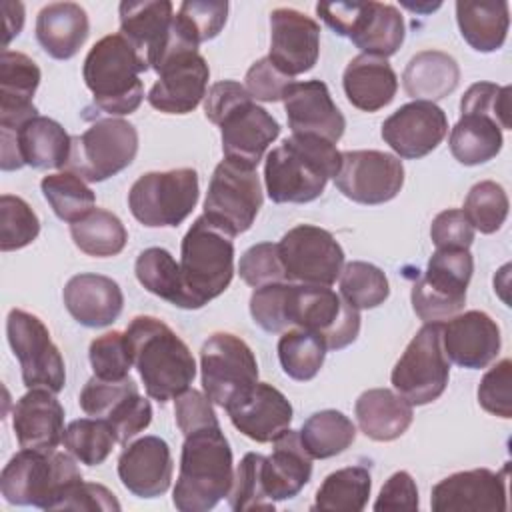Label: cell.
<instances>
[{"instance_id": "9", "label": "cell", "mask_w": 512, "mask_h": 512, "mask_svg": "<svg viewBox=\"0 0 512 512\" xmlns=\"http://www.w3.org/2000/svg\"><path fill=\"white\" fill-rule=\"evenodd\" d=\"M198 196L200 184L194 168L146 172L132 184L128 208L148 228H176L190 216Z\"/></svg>"}, {"instance_id": "32", "label": "cell", "mask_w": 512, "mask_h": 512, "mask_svg": "<svg viewBox=\"0 0 512 512\" xmlns=\"http://www.w3.org/2000/svg\"><path fill=\"white\" fill-rule=\"evenodd\" d=\"M312 456L304 448L298 430H284L272 440V454L264 456L262 480L272 502L290 500L310 482Z\"/></svg>"}, {"instance_id": "33", "label": "cell", "mask_w": 512, "mask_h": 512, "mask_svg": "<svg viewBox=\"0 0 512 512\" xmlns=\"http://www.w3.org/2000/svg\"><path fill=\"white\" fill-rule=\"evenodd\" d=\"M172 10V2L168 0H124L118 6L120 34L144 56L150 68L170 42L174 28Z\"/></svg>"}, {"instance_id": "44", "label": "cell", "mask_w": 512, "mask_h": 512, "mask_svg": "<svg viewBox=\"0 0 512 512\" xmlns=\"http://www.w3.org/2000/svg\"><path fill=\"white\" fill-rule=\"evenodd\" d=\"M40 190L54 214L70 224L92 212L96 204V194L86 180L70 170L44 176L40 180Z\"/></svg>"}, {"instance_id": "51", "label": "cell", "mask_w": 512, "mask_h": 512, "mask_svg": "<svg viewBox=\"0 0 512 512\" xmlns=\"http://www.w3.org/2000/svg\"><path fill=\"white\" fill-rule=\"evenodd\" d=\"M228 18L226 0H186L180 4L176 20L182 30L200 46L220 34Z\"/></svg>"}, {"instance_id": "49", "label": "cell", "mask_w": 512, "mask_h": 512, "mask_svg": "<svg viewBox=\"0 0 512 512\" xmlns=\"http://www.w3.org/2000/svg\"><path fill=\"white\" fill-rule=\"evenodd\" d=\"M40 234V220L30 204L14 194L0 196V250L12 252L32 244Z\"/></svg>"}, {"instance_id": "34", "label": "cell", "mask_w": 512, "mask_h": 512, "mask_svg": "<svg viewBox=\"0 0 512 512\" xmlns=\"http://www.w3.org/2000/svg\"><path fill=\"white\" fill-rule=\"evenodd\" d=\"M342 86L354 108L376 112L394 100L398 76L386 58L358 54L346 64Z\"/></svg>"}, {"instance_id": "14", "label": "cell", "mask_w": 512, "mask_h": 512, "mask_svg": "<svg viewBox=\"0 0 512 512\" xmlns=\"http://www.w3.org/2000/svg\"><path fill=\"white\" fill-rule=\"evenodd\" d=\"M202 388L210 402L226 408L258 382L252 348L230 332H214L200 350Z\"/></svg>"}, {"instance_id": "55", "label": "cell", "mask_w": 512, "mask_h": 512, "mask_svg": "<svg viewBox=\"0 0 512 512\" xmlns=\"http://www.w3.org/2000/svg\"><path fill=\"white\" fill-rule=\"evenodd\" d=\"M478 404L504 420L512 418V362L502 358L496 362L478 384Z\"/></svg>"}, {"instance_id": "60", "label": "cell", "mask_w": 512, "mask_h": 512, "mask_svg": "<svg viewBox=\"0 0 512 512\" xmlns=\"http://www.w3.org/2000/svg\"><path fill=\"white\" fill-rule=\"evenodd\" d=\"M60 510H120V502L116 500V496L102 484H94V482H78L70 494L66 496V500L62 502Z\"/></svg>"}, {"instance_id": "46", "label": "cell", "mask_w": 512, "mask_h": 512, "mask_svg": "<svg viewBox=\"0 0 512 512\" xmlns=\"http://www.w3.org/2000/svg\"><path fill=\"white\" fill-rule=\"evenodd\" d=\"M116 434L108 422L100 418L72 420L62 436L64 448L86 466H100L116 444Z\"/></svg>"}, {"instance_id": "6", "label": "cell", "mask_w": 512, "mask_h": 512, "mask_svg": "<svg viewBox=\"0 0 512 512\" xmlns=\"http://www.w3.org/2000/svg\"><path fill=\"white\" fill-rule=\"evenodd\" d=\"M74 460L58 450L22 448L2 470L0 492L8 504L60 510L70 490L84 480Z\"/></svg>"}, {"instance_id": "53", "label": "cell", "mask_w": 512, "mask_h": 512, "mask_svg": "<svg viewBox=\"0 0 512 512\" xmlns=\"http://www.w3.org/2000/svg\"><path fill=\"white\" fill-rule=\"evenodd\" d=\"M510 86H498L492 82L472 84L462 100V114H480L494 120L500 130H510Z\"/></svg>"}, {"instance_id": "36", "label": "cell", "mask_w": 512, "mask_h": 512, "mask_svg": "<svg viewBox=\"0 0 512 512\" xmlns=\"http://www.w3.org/2000/svg\"><path fill=\"white\" fill-rule=\"evenodd\" d=\"M358 428L376 442H392L400 438L412 424V404L398 392L388 388H370L362 392L354 404Z\"/></svg>"}, {"instance_id": "8", "label": "cell", "mask_w": 512, "mask_h": 512, "mask_svg": "<svg viewBox=\"0 0 512 512\" xmlns=\"http://www.w3.org/2000/svg\"><path fill=\"white\" fill-rule=\"evenodd\" d=\"M316 14L362 54L378 58L396 54L406 36L400 10L384 2H322L316 4Z\"/></svg>"}, {"instance_id": "2", "label": "cell", "mask_w": 512, "mask_h": 512, "mask_svg": "<svg viewBox=\"0 0 512 512\" xmlns=\"http://www.w3.org/2000/svg\"><path fill=\"white\" fill-rule=\"evenodd\" d=\"M126 342L146 394L160 404L176 400L196 376L188 344L160 318L136 316L126 328Z\"/></svg>"}, {"instance_id": "20", "label": "cell", "mask_w": 512, "mask_h": 512, "mask_svg": "<svg viewBox=\"0 0 512 512\" xmlns=\"http://www.w3.org/2000/svg\"><path fill=\"white\" fill-rule=\"evenodd\" d=\"M506 474L488 468L454 472L434 484L430 506L434 512H504Z\"/></svg>"}, {"instance_id": "35", "label": "cell", "mask_w": 512, "mask_h": 512, "mask_svg": "<svg viewBox=\"0 0 512 512\" xmlns=\"http://www.w3.org/2000/svg\"><path fill=\"white\" fill-rule=\"evenodd\" d=\"M90 32L86 10L76 2H52L36 16V40L56 60H70Z\"/></svg>"}, {"instance_id": "11", "label": "cell", "mask_w": 512, "mask_h": 512, "mask_svg": "<svg viewBox=\"0 0 512 512\" xmlns=\"http://www.w3.org/2000/svg\"><path fill=\"white\" fill-rule=\"evenodd\" d=\"M448 378L450 362L442 346V322H428L394 364L392 386L412 406H424L442 396Z\"/></svg>"}, {"instance_id": "1", "label": "cell", "mask_w": 512, "mask_h": 512, "mask_svg": "<svg viewBox=\"0 0 512 512\" xmlns=\"http://www.w3.org/2000/svg\"><path fill=\"white\" fill-rule=\"evenodd\" d=\"M250 314L266 332L304 328L318 336L326 350L346 348L360 332V312L330 286L274 282L254 288Z\"/></svg>"}, {"instance_id": "61", "label": "cell", "mask_w": 512, "mask_h": 512, "mask_svg": "<svg viewBox=\"0 0 512 512\" xmlns=\"http://www.w3.org/2000/svg\"><path fill=\"white\" fill-rule=\"evenodd\" d=\"M248 90L234 80H220L216 84L210 86V90L204 96V114L206 118L218 126V122L222 120V116L236 106L238 102H242L244 98H248Z\"/></svg>"}, {"instance_id": "29", "label": "cell", "mask_w": 512, "mask_h": 512, "mask_svg": "<svg viewBox=\"0 0 512 512\" xmlns=\"http://www.w3.org/2000/svg\"><path fill=\"white\" fill-rule=\"evenodd\" d=\"M12 428L20 448L56 450L64 436V408L54 392L32 388L12 410Z\"/></svg>"}, {"instance_id": "24", "label": "cell", "mask_w": 512, "mask_h": 512, "mask_svg": "<svg viewBox=\"0 0 512 512\" xmlns=\"http://www.w3.org/2000/svg\"><path fill=\"white\" fill-rule=\"evenodd\" d=\"M218 126L224 158L250 168L258 166L266 148L280 134V124L276 118L262 106L254 104L250 96L232 106L222 116Z\"/></svg>"}, {"instance_id": "21", "label": "cell", "mask_w": 512, "mask_h": 512, "mask_svg": "<svg viewBox=\"0 0 512 512\" xmlns=\"http://www.w3.org/2000/svg\"><path fill=\"white\" fill-rule=\"evenodd\" d=\"M446 134V112L434 102H408L382 122V140L398 154V158L408 160L430 154Z\"/></svg>"}, {"instance_id": "58", "label": "cell", "mask_w": 512, "mask_h": 512, "mask_svg": "<svg viewBox=\"0 0 512 512\" xmlns=\"http://www.w3.org/2000/svg\"><path fill=\"white\" fill-rule=\"evenodd\" d=\"M174 416H176V424L184 436L198 428H204L210 424H220L210 398L204 392L194 390V388H188L186 392H182L176 398Z\"/></svg>"}, {"instance_id": "13", "label": "cell", "mask_w": 512, "mask_h": 512, "mask_svg": "<svg viewBox=\"0 0 512 512\" xmlns=\"http://www.w3.org/2000/svg\"><path fill=\"white\" fill-rule=\"evenodd\" d=\"M262 200L256 168L224 158L212 172L204 198V216L234 238L252 228Z\"/></svg>"}, {"instance_id": "40", "label": "cell", "mask_w": 512, "mask_h": 512, "mask_svg": "<svg viewBox=\"0 0 512 512\" xmlns=\"http://www.w3.org/2000/svg\"><path fill=\"white\" fill-rule=\"evenodd\" d=\"M500 126L480 114H462L450 132V152L464 166L484 164L502 150Z\"/></svg>"}, {"instance_id": "57", "label": "cell", "mask_w": 512, "mask_h": 512, "mask_svg": "<svg viewBox=\"0 0 512 512\" xmlns=\"http://www.w3.org/2000/svg\"><path fill=\"white\" fill-rule=\"evenodd\" d=\"M430 238L436 248H470L474 228L458 208H448L436 214L430 226Z\"/></svg>"}, {"instance_id": "18", "label": "cell", "mask_w": 512, "mask_h": 512, "mask_svg": "<svg viewBox=\"0 0 512 512\" xmlns=\"http://www.w3.org/2000/svg\"><path fill=\"white\" fill-rule=\"evenodd\" d=\"M334 186L352 202L384 204L398 196L404 186V166L394 154L380 150L342 152Z\"/></svg>"}, {"instance_id": "37", "label": "cell", "mask_w": 512, "mask_h": 512, "mask_svg": "<svg viewBox=\"0 0 512 512\" xmlns=\"http://www.w3.org/2000/svg\"><path fill=\"white\" fill-rule=\"evenodd\" d=\"M458 80V62L442 50H422L414 54L402 74V84L410 98L434 104L452 94Z\"/></svg>"}, {"instance_id": "15", "label": "cell", "mask_w": 512, "mask_h": 512, "mask_svg": "<svg viewBox=\"0 0 512 512\" xmlns=\"http://www.w3.org/2000/svg\"><path fill=\"white\" fill-rule=\"evenodd\" d=\"M6 336L20 362L24 386L58 394L66 384V368L44 322L26 310L12 308L6 318Z\"/></svg>"}, {"instance_id": "27", "label": "cell", "mask_w": 512, "mask_h": 512, "mask_svg": "<svg viewBox=\"0 0 512 512\" xmlns=\"http://www.w3.org/2000/svg\"><path fill=\"white\" fill-rule=\"evenodd\" d=\"M170 446L160 436H142L124 446L118 458L122 486L138 498L162 496L172 482Z\"/></svg>"}, {"instance_id": "16", "label": "cell", "mask_w": 512, "mask_h": 512, "mask_svg": "<svg viewBox=\"0 0 512 512\" xmlns=\"http://www.w3.org/2000/svg\"><path fill=\"white\" fill-rule=\"evenodd\" d=\"M286 282L332 286L344 268V250L338 240L314 224L290 228L278 242Z\"/></svg>"}, {"instance_id": "43", "label": "cell", "mask_w": 512, "mask_h": 512, "mask_svg": "<svg viewBox=\"0 0 512 512\" xmlns=\"http://www.w3.org/2000/svg\"><path fill=\"white\" fill-rule=\"evenodd\" d=\"M298 432L308 454L318 460L344 452L356 440L354 422L340 410L314 412Z\"/></svg>"}, {"instance_id": "3", "label": "cell", "mask_w": 512, "mask_h": 512, "mask_svg": "<svg viewBox=\"0 0 512 512\" xmlns=\"http://www.w3.org/2000/svg\"><path fill=\"white\" fill-rule=\"evenodd\" d=\"M342 152L336 144L292 134L272 148L264 162V184L268 198L276 204H306L316 200L330 178L338 174Z\"/></svg>"}, {"instance_id": "23", "label": "cell", "mask_w": 512, "mask_h": 512, "mask_svg": "<svg viewBox=\"0 0 512 512\" xmlns=\"http://www.w3.org/2000/svg\"><path fill=\"white\" fill-rule=\"evenodd\" d=\"M148 92V104L164 114H188L206 96L210 68L198 50L180 52L158 72Z\"/></svg>"}, {"instance_id": "7", "label": "cell", "mask_w": 512, "mask_h": 512, "mask_svg": "<svg viewBox=\"0 0 512 512\" xmlns=\"http://www.w3.org/2000/svg\"><path fill=\"white\" fill-rule=\"evenodd\" d=\"M180 270L196 308L218 298L234 276L232 236L198 216L182 238Z\"/></svg>"}, {"instance_id": "10", "label": "cell", "mask_w": 512, "mask_h": 512, "mask_svg": "<svg viewBox=\"0 0 512 512\" xmlns=\"http://www.w3.org/2000/svg\"><path fill=\"white\" fill-rule=\"evenodd\" d=\"M474 272V258L466 248H436L424 276L412 286L410 300L416 316L428 322H444L466 304V288Z\"/></svg>"}, {"instance_id": "62", "label": "cell", "mask_w": 512, "mask_h": 512, "mask_svg": "<svg viewBox=\"0 0 512 512\" xmlns=\"http://www.w3.org/2000/svg\"><path fill=\"white\" fill-rule=\"evenodd\" d=\"M2 14H4V50H8V44L14 36L20 34L24 26V6L20 2H2Z\"/></svg>"}, {"instance_id": "30", "label": "cell", "mask_w": 512, "mask_h": 512, "mask_svg": "<svg viewBox=\"0 0 512 512\" xmlns=\"http://www.w3.org/2000/svg\"><path fill=\"white\" fill-rule=\"evenodd\" d=\"M62 298L70 316L86 328L110 326L124 308V294L118 282L92 272L72 276L64 286Z\"/></svg>"}, {"instance_id": "26", "label": "cell", "mask_w": 512, "mask_h": 512, "mask_svg": "<svg viewBox=\"0 0 512 512\" xmlns=\"http://www.w3.org/2000/svg\"><path fill=\"white\" fill-rule=\"evenodd\" d=\"M442 346L456 366L480 370L500 354V328L486 312L468 310L442 324Z\"/></svg>"}, {"instance_id": "31", "label": "cell", "mask_w": 512, "mask_h": 512, "mask_svg": "<svg viewBox=\"0 0 512 512\" xmlns=\"http://www.w3.org/2000/svg\"><path fill=\"white\" fill-rule=\"evenodd\" d=\"M36 62L14 50L0 56V130H18L24 122L38 116L32 96L40 84Z\"/></svg>"}, {"instance_id": "22", "label": "cell", "mask_w": 512, "mask_h": 512, "mask_svg": "<svg viewBox=\"0 0 512 512\" xmlns=\"http://www.w3.org/2000/svg\"><path fill=\"white\" fill-rule=\"evenodd\" d=\"M320 56V26L294 8L270 12V62L294 78L314 68Z\"/></svg>"}, {"instance_id": "12", "label": "cell", "mask_w": 512, "mask_h": 512, "mask_svg": "<svg viewBox=\"0 0 512 512\" xmlns=\"http://www.w3.org/2000/svg\"><path fill=\"white\" fill-rule=\"evenodd\" d=\"M138 152V132L122 118H102L80 136H72L66 170L86 182H102L132 164Z\"/></svg>"}, {"instance_id": "59", "label": "cell", "mask_w": 512, "mask_h": 512, "mask_svg": "<svg viewBox=\"0 0 512 512\" xmlns=\"http://www.w3.org/2000/svg\"><path fill=\"white\" fill-rule=\"evenodd\" d=\"M374 510H418V488L406 470L394 472L382 486Z\"/></svg>"}, {"instance_id": "54", "label": "cell", "mask_w": 512, "mask_h": 512, "mask_svg": "<svg viewBox=\"0 0 512 512\" xmlns=\"http://www.w3.org/2000/svg\"><path fill=\"white\" fill-rule=\"evenodd\" d=\"M238 274L252 288H260L274 282H286V272L280 260L278 244L260 242L250 246L240 256Z\"/></svg>"}, {"instance_id": "5", "label": "cell", "mask_w": 512, "mask_h": 512, "mask_svg": "<svg viewBox=\"0 0 512 512\" xmlns=\"http://www.w3.org/2000/svg\"><path fill=\"white\" fill-rule=\"evenodd\" d=\"M150 66L144 56L118 32L100 38L84 58L82 76L96 108L110 116L138 110L144 100L140 74Z\"/></svg>"}, {"instance_id": "41", "label": "cell", "mask_w": 512, "mask_h": 512, "mask_svg": "<svg viewBox=\"0 0 512 512\" xmlns=\"http://www.w3.org/2000/svg\"><path fill=\"white\" fill-rule=\"evenodd\" d=\"M372 476L366 466H346L324 478L316 492L312 510L360 512L366 508Z\"/></svg>"}, {"instance_id": "42", "label": "cell", "mask_w": 512, "mask_h": 512, "mask_svg": "<svg viewBox=\"0 0 512 512\" xmlns=\"http://www.w3.org/2000/svg\"><path fill=\"white\" fill-rule=\"evenodd\" d=\"M70 236L80 252L94 258L120 254L128 240L122 220L104 208H94L84 218L70 224Z\"/></svg>"}, {"instance_id": "48", "label": "cell", "mask_w": 512, "mask_h": 512, "mask_svg": "<svg viewBox=\"0 0 512 512\" xmlns=\"http://www.w3.org/2000/svg\"><path fill=\"white\" fill-rule=\"evenodd\" d=\"M508 196L506 190L494 180H482L470 188L464 200V216L474 230L482 234H494L502 228L508 216Z\"/></svg>"}, {"instance_id": "4", "label": "cell", "mask_w": 512, "mask_h": 512, "mask_svg": "<svg viewBox=\"0 0 512 512\" xmlns=\"http://www.w3.org/2000/svg\"><path fill=\"white\" fill-rule=\"evenodd\" d=\"M232 480V448L220 424H210L184 436L178 480L172 492L176 510H212L228 496Z\"/></svg>"}, {"instance_id": "19", "label": "cell", "mask_w": 512, "mask_h": 512, "mask_svg": "<svg viewBox=\"0 0 512 512\" xmlns=\"http://www.w3.org/2000/svg\"><path fill=\"white\" fill-rule=\"evenodd\" d=\"M70 150L72 136L48 116L38 114L18 130H0V166L4 172L22 166L66 168Z\"/></svg>"}, {"instance_id": "25", "label": "cell", "mask_w": 512, "mask_h": 512, "mask_svg": "<svg viewBox=\"0 0 512 512\" xmlns=\"http://www.w3.org/2000/svg\"><path fill=\"white\" fill-rule=\"evenodd\" d=\"M284 110L292 134L318 136L336 144L346 128V118L334 104L322 80L292 82L284 92Z\"/></svg>"}, {"instance_id": "50", "label": "cell", "mask_w": 512, "mask_h": 512, "mask_svg": "<svg viewBox=\"0 0 512 512\" xmlns=\"http://www.w3.org/2000/svg\"><path fill=\"white\" fill-rule=\"evenodd\" d=\"M262 464L264 456L258 452H248L240 460L228 492V504L232 510H274L276 502L268 498L264 488Z\"/></svg>"}, {"instance_id": "47", "label": "cell", "mask_w": 512, "mask_h": 512, "mask_svg": "<svg viewBox=\"0 0 512 512\" xmlns=\"http://www.w3.org/2000/svg\"><path fill=\"white\" fill-rule=\"evenodd\" d=\"M390 294L388 278L382 268L354 260L348 262L340 272V296L356 310H370L380 304Z\"/></svg>"}, {"instance_id": "28", "label": "cell", "mask_w": 512, "mask_h": 512, "mask_svg": "<svg viewBox=\"0 0 512 512\" xmlns=\"http://www.w3.org/2000/svg\"><path fill=\"white\" fill-rule=\"evenodd\" d=\"M236 430L254 442L266 444L290 428L292 404L272 384L256 382L246 394L226 406Z\"/></svg>"}, {"instance_id": "17", "label": "cell", "mask_w": 512, "mask_h": 512, "mask_svg": "<svg viewBox=\"0 0 512 512\" xmlns=\"http://www.w3.org/2000/svg\"><path fill=\"white\" fill-rule=\"evenodd\" d=\"M80 408L110 424L118 444H128L138 432L152 422V406L140 396L136 382L128 376L124 380H102L92 376L80 392Z\"/></svg>"}, {"instance_id": "39", "label": "cell", "mask_w": 512, "mask_h": 512, "mask_svg": "<svg viewBox=\"0 0 512 512\" xmlns=\"http://www.w3.org/2000/svg\"><path fill=\"white\" fill-rule=\"evenodd\" d=\"M134 272L138 282L154 296L170 302L172 306L184 308V310H198L196 302L192 300L184 278L180 264L174 260V256L158 246L146 248L138 254Z\"/></svg>"}, {"instance_id": "52", "label": "cell", "mask_w": 512, "mask_h": 512, "mask_svg": "<svg viewBox=\"0 0 512 512\" xmlns=\"http://www.w3.org/2000/svg\"><path fill=\"white\" fill-rule=\"evenodd\" d=\"M90 366L94 370V376L102 380H124L128 378L132 356L128 350L126 334L112 330L106 332L90 342L88 348Z\"/></svg>"}, {"instance_id": "45", "label": "cell", "mask_w": 512, "mask_h": 512, "mask_svg": "<svg viewBox=\"0 0 512 512\" xmlns=\"http://www.w3.org/2000/svg\"><path fill=\"white\" fill-rule=\"evenodd\" d=\"M324 356H326L324 342L304 328L284 330L278 340L280 366L284 374H288L292 380H298V382L312 380L320 372L324 364Z\"/></svg>"}, {"instance_id": "56", "label": "cell", "mask_w": 512, "mask_h": 512, "mask_svg": "<svg viewBox=\"0 0 512 512\" xmlns=\"http://www.w3.org/2000/svg\"><path fill=\"white\" fill-rule=\"evenodd\" d=\"M246 90L250 98L262 102H278L284 98L286 88L294 82V78L280 72L268 56L256 60L246 72Z\"/></svg>"}, {"instance_id": "38", "label": "cell", "mask_w": 512, "mask_h": 512, "mask_svg": "<svg viewBox=\"0 0 512 512\" xmlns=\"http://www.w3.org/2000/svg\"><path fill=\"white\" fill-rule=\"evenodd\" d=\"M456 22L462 38L470 44V48L478 52H496L498 48H502L508 36V2L458 0Z\"/></svg>"}]
</instances>
